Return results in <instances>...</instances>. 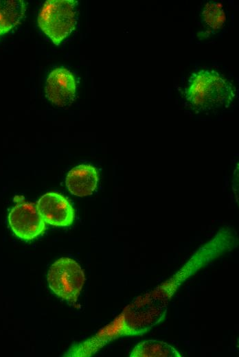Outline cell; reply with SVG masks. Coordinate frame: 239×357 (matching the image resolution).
Returning <instances> with one entry per match:
<instances>
[{
	"label": "cell",
	"mask_w": 239,
	"mask_h": 357,
	"mask_svg": "<svg viewBox=\"0 0 239 357\" xmlns=\"http://www.w3.org/2000/svg\"><path fill=\"white\" fill-rule=\"evenodd\" d=\"M98 173L93 166L88 164L78 165L67 174L65 183L74 196H86L93 194L97 187Z\"/></svg>",
	"instance_id": "cell-7"
},
{
	"label": "cell",
	"mask_w": 239,
	"mask_h": 357,
	"mask_svg": "<svg viewBox=\"0 0 239 357\" xmlns=\"http://www.w3.org/2000/svg\"><path fill=\"white\" fill-rule=\"evenodd\" d=\"M235 95V88L230 82L216 71L205 69L191 76L185 90L189 104L203 111L228 106Z\"/></svg>",
	"instance_id": "cell-1"
},
{
	"label": "cell",
	"mask_w": 239,
	"mask_h": 357,
	"mask_svg": "<svg viewBox=\"0 0 239 357\" xmlns=\"http://www.w3.org/2000/svg\"><path fill=\"white\" fill-rule=\"evenodd\" d=\"M203 20L212 30L220 29L225 21L222 6L216 3H208L203 10Z\"/></svg>",
	"instance_id": "cell-10"
},
{
	"label": "cell",
	"mask_w": 239,
	"mask_h": 357,
	"mask_svg": "<svg viewBox=\"0 0 239 357\" xmlns=\"http://www.w3.org/2000/svg\"><path fill=\"white\" fill-rule=\"evenodd\" d=\"M130 357H181L182 355L172 345L159 340L139 343L130 354Z\"/></svg>",
	"instance_id": "cell-9"
},
{
	"label": "cell",
	"mask_w": 239,
	"mask_h": 357,
	"mask_svg": "<svg viewBox=\"0 0 239 357\" xmlns=\"http://www.w3.org/2000/svg\"><path fill=\"white\" fill-rule=\"evenodd\" d=\"M36 208L45 223L55 227H69L74 220V210L67 198L48 192L37 201Z\"/></svg>",
	"instance_id": "cell-5"
},
{
	"label": "cell",
	"mask_w": 239,
	"mask_h": 357,
	"mask_svg": "<svg viewBox=\"0 0 239 357\" xmlns=\"http://www.w3.org/2000/svg\"><path fill=\"white\" fill-rule=\"evenodd\" d=\"M23 0H0V36L17 25L24 16Z\"/></svg>",
	"instance_id": "cell-8"
},
{
	"label": "cell",
	"mask_w": 239,
	"mask_h": 357,
	"mask_svg": "<svg viewBox=\"0 0 239 357\" xmlns=\"http://www.w3.org/2000/svg\"><path fill=\"white\" fill-rule=\"evenodd\" d=\"M76 3L74 0H47L39 12V27L56 45L75 29Z\"/></svg>",
	"instance_id": "cell-2"
},
{
	"label": "cell",
	"mask_w": 239,
	"mask_h": 357,
	"mask_svg": "<svg viewBox=\"0 0 239 357\" xmlns=\"http://www.w3.org/2000/svg\"><path fill=\"white\" fill-rule=\"evenodd\" d=\"M16 205L8 214V222L12 232L20 239L32 240L45 230V222L34 203L25 200L24 197L16 196Z\"/></svg>",
	"instance_id": "cell-4"
},
{
	"label": "cell",
	"mask_w": 239,
	"mask_h": 357,
	"mask_svg": "<svg viewBox=\"0 0 239 357\" xmlns=\"http://www.w3.org/2000/svg\"><path fill=\"white\" fill-rule=\"evenodd\" d=\"M76 84L72 73L65 68L52 71L46 81L45 93L54 104L64 107L70 105L75 99Z\"/></svg>",
	"instance_id": "cell-6"
},
{
	"label": "cell",
	"mask_w": 239,
	"mask_h": 357,
	"mask_svg": "<svg viewBox=\"0 0 239 357\" xmlns=\"http://www.w3.org/2000/svg\"><path fill=\"white\" fill-rule=\"evenodd\" d=\"M49 288L67 301H77L85 281L84 271L73 259L61 257L54 262L47 273Z\"/></svg>",
	"instance_id": "cell-3"
}]
</instances>
